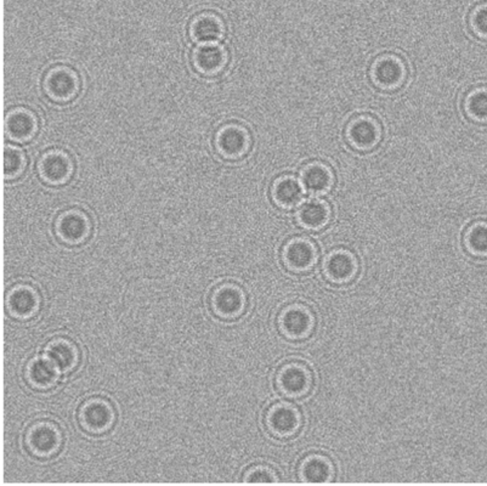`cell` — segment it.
<instances>
[{"mask_svg": "<svg viewBox=\"0 0 487 486\" xmlns=\"http://www.w3.org/2000/svg\"><path fill=\"white\" fill-rule=\"evenodd\" d=\"M302 184L311 192H324L331 185V174L324 167L314 165L304 173Z\"/></svg>", "mask_w": 487, "mask_h": 486, "instance_id": "24", "label": "cell"}, {"mask_svg": "<svg viewBox=\"0 0 487 486\" xmlns=\"http://www.w3.org/2000/svg\"><path fill=\"white\" fill-rule=\"evenodd\" d=\"M265 421L270 433L278 438L292 436L300 427V414L298 411L286 404L271 407Z\"/></svg>", "mask_w": 487, "mask_h": 486, "instance_id": "7", "label": "cell"}, {"mask_svg": "<svg viewBox=\"0 0 487 486\" xmlns=\"http://www.w3.org/2000/svg\"><path fill=\"white\" fill-rule=\"evenodd\" d=\"M312 377L309 370L302 364H288L280 370L278 387L282 393L290 397L305 395L310 389Z\"/></svg>", "mask_w": 487, "mask_h": 486, "instance_id": "6", "label": "cell"}, {"mask_svg": "<svg viewBox=\"0 0 487 486\" xmlns=\"http://www.w3.org/2000/svg\"><path fill=\"white\" fill-rule=\"evenodd\" d=\"M357 263L351 254L336 252L329 255L324 264V272L328 279L336 284H345L356 275Z\"/></svg>", "mask_w": 487, "mask_h": 486, "instance_id": "14", "label": "cell"}, {"mask_svg": "<svg viewBox=\"0 0 487 486\" xmlns=\"http://www.w3.org/2000/svg\"><path fill=\"white\" fill-rule=\"evenodd\" d=\"M80 426L89 434H104L114 426L116 414L114 406L105 399H89L80 407Z\"/></svg>", "mask_w": 487, "mask_h": 486, "instance_id": "2", "label": "cell"}, {"mask_svg": "<svg viewBox=\"0 0 487 486\" xmlns=\"http://www.w3.org/2000/svg\"><path fill=\"white\" fill-rule=\"evenodd\" d=\"M44 355L50 360L60 373L71 372L80 364V350L70 339L51 341L44 350Z\"/></svg>", "mask_w": 487, "mask_h": 486, "instance_id": "10", "label": "cell"}, {"mask_svg": "<svg viewBox=\"0 0 487 486\" xmlns=\"http://www.w3.org/2000/svg\"><path fill=\"white\" fill-rule=\"evenodd\" d=\"M56 233L66 245H80L90 235V221L84 213L68 211L56 223Z\"/></svg>", "mask_w": 487, "mask_h": 486, "instance_id": "5", "label": "cell"}, {"mask_svg": "<svg viewBox=\"0 0 487 486\" xmlns=\"http://www.w3.org/2000/svg\"><path fill=\"white\" fill-rule=\"evenodd\" d=\"M302 187L293 179H283L273 187V199L281 207H294L302 201Z\"/></svg>", "mask_w": 487, "mask_h": 486, "instance_id": "20", "label": "cell"}, {"mask_svg": "<svg viewBox=\"0 0 487 486\" xmlns=\"http://www.w3.org/2000/svg\"><path fill=\"white\" fill-rule=\"evenodd\" d=\"M217 146L220 153L226 157H239L246 153L248 148L247 133L239 127L229 126L220 131L217 138Z\"/></svg>", "mask_w": 487, "mask_h": 486, "instance_id": "16", "label": "cell"}, {"mask_svg": "<svg viewBox=\"0 0 487 486\" xmlns=\"http://www.w3.org/2000/svg\"><path fill=\"white\" fill-rule=\"evenodd\" d=\"M80 89L78 77L66 67L55 68L45 79L48 95L56 101H68Z\"/></svg>", "mask_w": 487, "mask_h": 486, "instance_id": "9", "label": "cell"}, {"mask_svg": "<svg viewBox=\"0 0 487 486\" xmlns=\"http://www.w3.org/2000/svg\"><path fill=\"white\" fill-rule=\"evenodd\" d=\"M374 77L379 84L383 87H394L399 84L403 77V66L395 60L387 59L381 61L377 67Z\"/></svg>", "mask_w": 487, "mask_h": 486, "instance_id": "23", "label": "cell"}, {"mask_svg": "<svg viewBox=\"0 0 487 486\" xmlns=\"http://www.w3.org/2000/svg\"><path fill=\"white\" fill-rule=\"evenodd\" d=\"M283 260L290 270L297 272L309 270L315 264V248L310 242L295 240L288 243L285 248Z\"/></svg>", "mask_w": 487, "mask_h": 486, "instance_id": "12", "label": "cell"}, {"mask_svg": "<svg viewBox=\"0 0 487 486\" xmlns=\"http://www.w3.org/2000/svg\"><path fill=\"white\" fill-rule=\"evenodd\" d=\"M37 131V121L33 114L26 110H16L6 118V131L11 139L26 141Z\"/></svg>", "mask_w": 487, "mask_h": 486, "instance_id": "17", "label": "cell"}, {"mask_svg": "<svg viewBox=\"0 0 487 486\" xmlns=\"http://www.w3.org/2000/svg\"><path fill=\"white\" fill-rule=\"evenodd\" d=\"M281 328L290 338H304L312 328V316L302 306H290L282 314Z\"/></svg>", "mask_w": 487, "mask_h": 486, "instance_id": "13", "label": "cell"}, {"mask_svg": "<svg viewBox=\"0 0 487 486\" xmlns=\"http://www.w3.org/2000/svg\"><path fill=\"white\" fill-rule=\"evenodd\" d=\"M226 61L225 51L215 43L199 44L195 50L194 64L204 74H215L224 67Z\"/></svg>", "mask_w": 487, "mask_h": 486, "instance_id": "15", "label": "cell"}, {"mask_svg": "<svg viewBox=\"0 0 487 486\" xmlns=\"http://www.w3.org/2000/svg\"><path fill=\"white\" fill-rule=\"evenodd\" d=\"M471 114L475 117H487V94H475L468 102Z\"/></svg>", "mask_w": 487, "mask_h": 486, "instance_id": "27", "label": "cell"}, {"mask_svg": "<svg viewBox=\"0 0 487 486\" xmlns=\"http://www.w3.org/2000/svg\"><path fill=\"white\" fill-rule=\"evenodd\" d=\"M273 472L265 468V467H256V468H253V470L248 472L247 475H246V482H275V478H273Z\"/></svg>", "mask_w": 487, "mask_h": 486, "instance_id": "28", "label": "cell"}, {"mask_svg": "<svg viewBox=\"0 0 487 486\" xmlns=\"http://www.w3.org/2000/svg\"><path fill=\"white\" fill-rule=\"evenodd\" d=\"M475 26L480 33L487 34V9H481L475 16Z\"/></svg>", "mask_w": 487, "mask_h": 486, "instance_id": "29", "label": "cell"}, {"mask_svg": "<svg viewBox=\"0 0 487 486\" xmlns=\"http://www.w3.org/2000/svg\"><path fill=\"white\" fill-rule=\"evenodd\" d=\"M62 433L59 426L50 421H40L26 433L25 445L28 453L37 458H49L59 453Z\"/></svg>", "mask_w": 487, "mask_h": 486, "instance_id": "1", "label": "cell"}, {"mask_svg": "<svg viewBox=\"0 0 487 486\" xmlns=\"http://www.w3.org/2000/svg\"><path fill=\"white\" fill-rule=\"evenodd\" d=\"M42 178L53 185L67 182L72 174L71 160L62 153H49L39 163Z\"/></svg>", "mask_w": 487, "mask_h": 486, "instance_id": "11", "label": "cell"}, {"mask_svg": "<svg viewBox=\"0 0 487 486\" xmlns=\"http://www.w3.org/2000/svg\"><path fill=\"white\" fill-rule=\"evenodd\" d=\"M6 309L17 320H28L40 309V296L30 285H18L9 292Z\"/></svg>", "mask_w": 487, "mask_h": 486, "instance_id": "4", "label": "cell"}, {"mask_svg": "<svg viewBox=\"0 0 487 486\" xmlns=\"http://www.w3.org/2000/svg\"><path fill=\"white\" fill-rule=\"evenodd\" d=\"M468 247L474 254H487V228L476 226L468 235Z\"/></svg>", "mask_w": 487, "mask_h": 486, "instance_id": "26", "label": "cell"}, {"mask_svg": "<svg viewBox=\"0 0 487 486\" xmlns=\"http://www.w3.org/2000/svg\"><path fill=\"white\" fill-rule=\"evenodd\" d=\"M210 306L213 313L220 319L234 320L244 313L246 306L244 292L235 285H220L212 294Z\"/></svg>", "mask_w": 487, "mask_h": 486, "instance_id": "3", "label": "cell"}, {"mask_svg": "<svg viewBox=\"0 0 487 486\" xmlns=\"http://www.w3.org/2000/svg\"><path fill=\"white\" fill-rule=\"evenodd\" d=\"M59 370L51 364L47 356H37L31 360L26 368V381L35 390H49L60 381Z\"/></svg>", "mask_w": 487, "mask_h": 486, "instance_id": "8", "label": "cell"}, {"mask_svg": "<svg viewBox=\"0 0 487 486\" xmlns=\"http://www.w3.org/2000/svg\"><path fill=\"white\" fill-rule=\"evenodd\" d=\"M302 479L307 482H326L332 477V465L324 457H309L302 463Z\"/></svg>", "mask_w": 487, "mask_h": 486, "instance_id": "21", "label": "cell"}, {"mask_svg": "<svg viewBox=\"0 0 487 486\" xmlns=\"http://www.w3.org/2000/svg\"><path fill=\"white\" fill-rule=\"evenodd\" d=\"M25 165V158L16 148H6L4 153V172L8 178L20 174Z\"/></svg>", "mask_w": 487, "mask_h": 486, "instance_id": "25", "label": "cell"}, {"mask_svg": "<svg viewBox=\"0 0 487 486\" xmlns=\"http://www.w3.org/2000/svg\"><path fill=\"white\" fill-rule=\"evenodd\" d=\"M298 216L302 226L316 230L326 225L329 218V211L324 203L309 201L300 207Z\"/></svg>", "mask_w": 487, "mask_h": 486, "instance_id": "19", "label": "cell"}, {"mask_svg": "<svg viewBox=\"0 0 487 486\" xmlns=\"http://www.w3.org/2000/svg\"><path fill=\"white\" fill-rule=\"evenodd\" d=\"M223 32V23L219 18L210 16V15L198 17L191 28V33L194 35V38L201 44L217 42L218 39L221 38Z\"/></svg>", "mask_w": 487, "mask_h": 486, "instance_id": "18", "label": "cell"}, {"mask_svg": "<svg viewBox=\"0 0 487 486\" xmlns=\"http://www.w3.org/2000/svg\"><path fill=\"white\" fill-rule=\"evenodd\" d=\"M378 136V128L376 127L374 123L366 119L354 123L350 129L351 141L359 148H371L377 143Z\"/></svg>", "mask_w": 487, "mask_h": 486, "instance_id": "22", "label": "cell"}]
</instances>
